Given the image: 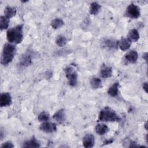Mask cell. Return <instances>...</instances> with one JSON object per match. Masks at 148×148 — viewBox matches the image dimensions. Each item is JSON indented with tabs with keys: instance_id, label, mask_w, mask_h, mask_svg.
Returning a JSON list of instances; mask_svg holds the SVG:
<instances>
[{
	"instance_id": "1",
	"label": "cell",
	"mask_w": 148,
	"mask_h": 148,
	"mask_svg": "<svg viewBox=\"0 0 148 148\" xmlns=\"http://www.w3.org/2000/svg\"><path fill=\"white\" fill-rule=\"evenodd\" d=\"M22 24L17 25L7 31L6 38L9 43L12 44H19L23 39Z\"/></svg>"
},
{
	"instance_id": "2",
	"label": "cell",
	"mask_w": 148,
	"mask_h": 148,
	"mask_svg": "<svg viewBox=\"0 0 148 148\" xmlns=\"http://www.w3.org/2000/svg\"><path fill=\"white\" fill-rule=\"evenodd\" d=\"M16 53V46L10 43L4 45L1 56V63L3 65H6L12 62Z\"/></svg>"
},
{
	"instance_id": "3",
	"label": "cell",
	"mask_w": 148,
	"mask_h": 148,
	"mask_svg": "<svg viewBox=\"0 0 148 148\" xmlns=\"http://www.w3.org/2000/svg\"><path fill=\"white\" fill-rule=\"evenodd\" d=\"M98 119L99 121L104 122L119 121L120 120L116 112L108 106L104 108L101 110Z\"/></svg>"
},
{
	"instance_id": "4",
	"label": "cell",
	"mask_w": 148,
	"mask_h": 148,
	"mask_svg": "<svg viewBox=\"0 0 148 148\" xmlns=\"http://www.w3.org/2000/svg\"><path fill=\"white\" fill-rule=\"evenodd\" d=\"M64 70L69 85L75 87L77 84V73L75 69L72 66H68L65 68Z\"/></svg>"
},
{
	"instance_id": "5",
	"label": "cell",
	"mask_w": 148,
	"mask_h": 148,
	"mask_svg": "<svg viewBox=\"0 0 148 148\" xmlns=\"http://www.w3.org/2000/svg\"><path fill=\"white\" fill-rule=\"evenodd\" d=\"M125 15L132 18H138L140 15V8L134 3L129 5L125 12Z\"/></svg>"
},
{
	"instance_id": "6",
	"label": "cell",
	"mask_w": 148,
	"mask_h": 148,
	"mask_svg": "<svg viewBox=\"0 0 148 148\" xmlns=\"http://www.w3.org/2000/svg\"><path fill=\"white\" fill-rule=\"evenodd\" d=\"M40 130L46 132V133H52L57 130V125L55 123L45 121L43 122L39 126Z\"/></svg>"
},
{
	"instance_id": "7",
	"label": "cell",
	"mask_w": 148,
	"mask_h": 148,
	"mask_svg": "<svg viewBox=\"0 0 148 148\" xmlns=\"http://www.w3.org/2000/svg\"><path fill=\"white\" fill-rule=\"evenodd\" d=\"M12 103V97L9 92H3L1 94L0 106L1 107H5L10 105Z\"/></svg>"
},
{
	"instance_id": "8",
	"label": "cell",
	"mask_w": 148,
	"mask_h": 148,
	"mask_svg": "<svg viewBox=\"0 0 148 148\" xmlns=\"http://www.w3.org/2000/svg\"><path fill=\"white\" fill-rule=\"evenodd\" d=\"M95 143V138L92 134H86L83 138V145L86 148L92 147Z\"/></svg>"
},
{
	"instance_id": "9",
	"label": "cell",
	"mask_w": 148,
	"mask_h": 148,
	"mask_svg": "<svg viewBox=\"0 0 148 148\" xmlns=\"http://www.w3.org/2000/svg\"><path fill=\"white\" fill-rule=\"evenodd\" d=\"M138 54L135 50H130L125 55V60L131 64L135 63L138 60Z\"/></svg>"
},
{
	"instance_id": "10",
	"label": "cell",
	"mask_w": 148,
	"mask_h": 148,
	"mask_svg": "<svg viewBox=\"0 0 148 148\" xmlns=\"http://www.w3.org/2000/svg\"><path fill=\"white\" fill-rule=\"evenodd\" d=\"M53 119L60 124L63 123L65 121V114L64 109H60L56 112L53 116Z\"/></svg>"
},
{
	"instance_id": "11",
	"label": "cell",
	"mask_w": 148,
	"mask_h": 148,
	"mask_svg": "<svg viewBox=\"0 0 148 148\" xmlns=\"http://www.w3.org/2000/svg\"><path fill=\"white\" fill-rule=\"evenodd\" d=\"M112 68L111 66L103 65L100 70V75L102 78H108L112 76Z\"/></svg>"
},
{
	"instance_id": "12",
	"label": "cell",
	"mask_w": 148,
	"mask_h": 148,
	"mask_svg": "<svg viewBox=\"0 0 148 148\" xmlns=\"http://www.w3.org/2000/svg\"><path fill=\"white\" fill-rule=\"evenodd\" d=\"M20 65L22 66L27 67L31 64L32 63V58L29 54L25 53L22 55L20 59Z\"/></svg>"
},
{
	"instance_id": "13",
	"label": "cell",
	"mask_w": 148,
	"mask_h": 148,
	"mask_svg": "<svg viewBox=\"0 0 148 148\" xmlns=\"http://www.w3.org/2000/svg\"><path fill=\"white\" fill-rule=\"evenodd\" d=\"M127 38L130 42H136L139 39V34L136 29H131L128 31Z\"/></svg>"
},
{
	"instance_id": "14",
	"label": "cell",
	"mask_w": 148,
	"mask_h": 148,
	"mask_svg": "<svg viewBox=\"0 0 148 148\" xmlns=\"http://www.w3.org/2000/svg\"><path fill=\"white\" fill-rule=\"evenodd\" d=\"M131 46L130 41L125 38H122L120 40H118V47L122 50L125 51L128 50Z\"/></svg>"
},
{
	"instance_id": "15",
	"label": "cell",
	"mask_w": 148,
	"mask_h": 148,
	"mask_svg": "<svg viewBox=\"0 0 148 148\" xmlns=\"http://www.w3.org/2000/svg\"><path fill=\"white\" fill-rule=\"evenodd\" d=\"M103 44L104 46L110 49H117L118 47V40L113 39H106L103 42Z\"/></svg>"
},
{
	"instance_id": "16",
	"label": "cell",
	"mask_w": 148,
	"mask_h": 148,
	"mask_svg": "<svg viewBox=\"0 0 148 148\" xmlns=\"http://www.w3.org/2000/svg\"><path fill=\"white\" fill-rule=\"evenodd\" d=\"M95 132L99 135H102L105 134L109 130L108 127L106 124H102V123H99L97 124L95 126Z\"/></svg>"
},
{
	"instance_id": "17",
	"label": "cell",
	"mask_w": 148,
	"mask_h": 148,
	"mask_svg": "<svg viewBox=\"0 0 148 148\" xmlns=\"http://www.w3.org/2000/svg\"><path fill=\"white\" fill-rule=\"evenodd\" d=\"M119 82H114L108 89V93L111 97H116L119 93Z\"/></svg>"
},
{
	"instance_id": "18",
	"label": "cell",
	"mask_w": 148,
	"mask_h": 148,
	"mask_svg": "<svg viewBox=\"0 0 148 148\" xmlns=\"http://www.w3.org/2000/svg\"><path fill=\"white\" fill-rule=\"evenodd\" d=\"M16 12H17V10L16 8L8 6L5 8V10H4L5 16L6 18L10 19V18H12L16 15Z\"/></svg>"
},
{
	"instance_id": "19",
	"label": "cell",
	"mask_w": 148,
	"mask_h": 148,
	"mask_svg": "<svg viewBox=\"0 0 148 148\" xmlns=\"http://www.w3.org/2000/svg\"><path fill=\"white\" fill-rule=\"evenodd\" d=\"M22 147H39L40 144L38 140L33 137L31 139L25 141Z\"/></svg>"
},
{
	"instance_id": "20",
	"label": "cell",
	"mask_w": 148,
	"mask_h": 148,
	"mask_svg": "<svg viewBox=\"0 0 148 148\" xmlns=\"http://www.w3.org/2000/svg\"><path fill=\"white\" fill-rule=\"evenodd\" d=\"M90 85L92 89H98L102 87V81L98 77H93L90 80Z\"/></svg>"
},
{
	"instance_id": "21",
	"label": "cell",
	"mask_w": 148,
	"mask_h": 148,
	"mask_svg": "<svg viewBox=\"0 0 148 148\" xmlns=\"http://www.w3.org/2000/svg\"><path fill=\"white\" fill-rule=\"evenodd\" d=\"M101 6L96 2H92L90 6V13L91 14L96 15L99 11Z\"/></svg>"
},
{
	"instance_id": "22",
	"label": "cell",
	"mask_w": 148,
	"mask_h": 148,
	"mask_svg": "<svg viewBox=\"0 0 148 148\" xmlns=\"http://www.w3.org/2000/svg\"><path fill=\"white\" fill-rule=\"evenodd\" d=\"M50 24L53 29H56L61 28L64 24V22L60 18H56L51 21Z\"/></svg>"
},
{
	"instance_id": "23",
	"label": "cell",
	"mask_w": 148,
	"mask_h": 148,
	"mask_svg": "<svg viewBox=\"0 0 148 148\" xmlns=\"http://www.w3.org/2000/svg\"><path fill=\"white\" fill-rule=\"evenodd\" d=\"M9 23V19L6 18L5 16L0 17V29L1 31L6 29L8 28Z\"/></svg>"
},
{
	"instance_id": "24",
	"label": "cell",
	"mask_w": 148,
	"mask_h": 148,
	"mask_svg": "<svg viewBox=\"0 0 148 148\" xmlns=\"http://www.w3.org/2000/svg\"><path fill=\"white\" fill-rule=\"evenodd\" d=\"M50 119V115L49 114L45 111L42 112L40 113V114L38 115V120L40 122H45L47 121Z\"/></svg>"
},
{
	"instance_id": "25",
	"label": "cell",
	"mask_w": 148,
	"mask_h": 148,
	"mask_svg": "<svg viewBox=\"0 0 148 148\" xmlns=\"http://www.w3.org/2000/svg\"><path fill=\"white\" fill-rule=\"evenodd\" d=\"M56 43L58 46L62 47L66 43V39L62 35H59L56 38Z\"/></svg>"
},
{
	"instance_id": "26",
	"label": "cell",
	"mask_w": 148,
	"mask_h": 148,
	"mask_svg": "<svg viewBox=\"0 0 148 148\" xmlns=\"http://www.w3.org/2000/svg\"><path fill=\"white\" fill-rule=\"evenodd\" d=\"M1 147L2 148H13L14 147V145L13 143L10 142H6L1 146Z\"/></svg>"
},
{
	"instance_id": "27",
	"label": "cell",
	"mask_w": 148,
	"mask_h": 148,
	"mask_svg": "<svg viewBox=\"0 0 148 148\" xmlns=\"http://www.w3.org/2000/svg\"><path fill=\"white\" fill-rule=\"evenodd\" d=\"M114 141V139L113 138L112 139H109L107 140H105L103 142V145H109V144H111L112 143H113V142Z\"/></svg>"
},
{
	"instance_id": "28",
	"label": "cell",
	"mask_w": 148,
	"mask_h": 148,
	"mask_svg": "<svg viewBox=\"0 0 148 148\" xmlns=\"http://www.w3.org/2000/svg\"><path fill=\"white\" fill-rule=\"evenodd\" d=\"M143 88L145 91V92L147 93V82H145L143 84Z\"/></svg>"
},
{
	"instance_id": "29",
	"label": "cell",
	"mask_w": 148,
	"mask_h": 148,
	"mask_svg": "<svg viewBox=\"0 0 148 148\" xmlns=\"http://www.w3.org/2000/svg\"><path fill=\"white\" fill-rule=\"evenodd\" d=\"M147 57H148V54H147V52H145V53L143 54V59L145 60V61H146V63H147Z\"/></svg>"
},
{
	"instance_id": "30",
	"label": "cell",
	"mask_w": 148,
	"mask_h": 148,
	"mask_svg": "<svg viewBox=\"0 0 148 148\" xmlns=\"http://www.w3.org/2000/svg\"><path fill=\"white\" fill-rule=\"evenodd\" d=\"M3 132L2 130H1V139H2V138H3Z\"/></svg>"
},
{
	"instance_id": "31",
	"label": "cell",
	"mask_w": 148,
	"mask_h": 148,
	"mask_svg": "<svg viewBox=\"0 0 148 148\" xmlns=\"http://www.w3.org/2000/svg\"><path fill=\"white\" fill-rule=\"evenodd\" d=\"M147 123H146L145 124V129L147 130Z\"/></svg>"
},
{
	"instance_id": "32",
	"label": "cell",
	"mask_w": 148,
	"mask_h": 148,
	"mask_svg": "<svg viewBox=\"0 0 148 148\" xmlns=\"http://www.w3.org/2000/svg\"><path fill=\"white\" fill-rule=\"evenodd\" d=\"M145 139H146V143H148V140H147V135H146V138H145Z\"/></svg>"
}]
</instances>
